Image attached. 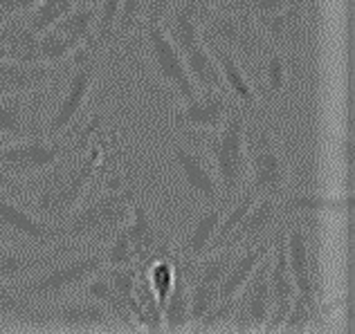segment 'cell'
<instances>
[{
    "mask_svg": "<svg viewBox=\"0 0 355 334\" xmlns=\"http://www.w3.org/2000/svg\"><path fill=\"white\" fill-rule=\"evenodd\" d=\"M279 220H284L279 198L259 196L252 209L245 213V218L241 220V225L232 231L223 249H245L261 243V240L272 236V229L279 227Z\"/></svg>",
    "mask_w": 355,
    "mask_h": 334,
    "instance_id": "obj_15",
    "label": "cell"
},
{
    "mask_svg": "<svg viewBox=\"0 0 355 334\" xmlns=\"http://www.w3.org/2000/svg\"><path fill=\"white\" fill-rule=\"evenodd\" d=\"M250 110L234 106L209 142V160L216 173L223 202H232L248 184V124Z\"/></svg>",
    "mask_w": 355,
    "mask_h": 334,
    "instance_id": "obj_4",
    "label": "cell"
},
{
    "mask_svg": "<svg viewBox=\"0 0 355 334\" xmlns=\"http://www.w3.org/2000/svg\"><path fill=\"white\" fill-rule=\"evenodd\" d=\"M209 52L214 54V59L218 63V70H220V79H223V86L227 88V95L232 99L239 101V106H243L245 110H254L259 104V97L254 92V86L252 81L248 79L245 70L241 68V61L236 54H232L225 48H218V45H207Z\"/></svg>",
    "mask_w": 355,
    "mask_h": 334,
    "instance_id": "obj_20",
    "label": "cell"
},
{
    "mask_svg": "<svg viewBox=\"0 0 355 334\" xmlns=\"http://www.w3.org/2000/svg\"><path fill=\"white\" fill-rule=\"evenodd\" d=\"M171 157L178 166V171H180V178L184 182L187 191H189L202 207L205 204H225L223 202L218 178H216V173H214L211 160H207V155L187 144H175L171 148Z\"/></svg>",
    "mask_w": 355,
    "mask_h": 334,
    "instance_id": "obj_12",
    "label": "cell"
},
{
    "mask_svg": "<svg viewBox=\"0 0 355 334\" xmlns=\"http://www.w3.org/2000/svg\"><path fill=\"white\" fill-rule=\"evenodd\" d=\"M282 216L284 218H291L297 216V213H317V211H329V209H342L347 207L351 209V198L344 200H331V198H324L320 193H284L282 198Z\"/></svg>",
    "mask_w": 355,
    "mask_h": 334,
    "instance_id": "obj_27",
    "label": "cell"
},
{
    "mask_svg": "<svg viewBox=\"0 0 355 334\" xmlns=\"http://www.w3.org/2000/svg\"><path fill=\"white\" fill-rule=\"evenodd\" d=\"M106 157L104 142H88L70 153L54 169L43 173L32 191H25V196H30V209L52 225L63 222L83 202L92 180L104 171Z\"/></svg>",
    "mask_w": 355,
    "mask_h": 334,
    "instance_id": "obj_1",
    "label": "cell"
},
{
    "mask_svg": "<svg viewBox=\"0 0 355 334\" xmlns=\"http://www.w3.org/2000/svg\"><path fill=\"white\" fill-rule=\"evenodd\" d=\"M99 66H101V54H95L88 48L72 54V59H70L72 70L68 74V79H65L61 99L57 101V106H54L48 122H45V128H43L45 137H52V139L63 137L74 126V122H79L83 108H86L88 99L92 95V88H95Z\"/></svg>",
    "mask_w": 355,
    "mask_h": 334,
    "instance_id": "obj_6",
    "label": "cell"
},
{
    "mask_svg": "<svg viewBox=\"0 0 355 334\" xmlns=\"http://www.w3.org/2000/svg\"><path fill=\"white\" fill-rule=\"evenodd\" d=\"M144 36H146V52H148V63H151L153 72L157 74L164 86H169L180 101H189L198 95L189 72L184 68L182 54L178 52L173 41L166 34L162 23L144 21L142 25Z\"/></svg>",
    "mask_w": 355,
    "mask_h": 334,
    "instance_id": "obj_8",
    "label": "cell"
},
{
    "mask_svg": "<svg viewBox=\"0 0 355 334\" xmlns=\"http://www.w3.org/2000/svg\"><path fill=\"white\" fill-rule=\"evenodd\" d=\"M36 308L18 283H0V323L9 319H34Z\"/></svg>",
    "mask_w": 355,
    "mask_h": 334,
    "instance_id": "obj_29",
    "label": "cell"
},
{
    "mask_svg": "<svg viewBox=\"0 0 355 334\" xmlns=\"http://www.w3.org/2000/svg\"><path fill=\"white\" fill-rule=\"evenodd\" d=\"M95 18H97V5L79 3L70 14H65L52 27L63 36V41L70 45V50L74 54L83 48H90L92 32H95Z\"/></svg>",
    "mask_w": 355,
    "mask_h": 334,
    "instance_id": "obj_26",
    "label": "cell"
},
{
    "mask_svg": "<svg viewBox=\"0 0 355 334\" xmlns=\"http://www.w3.org/2000/svg\"><path fill=\"white\" fill-rule=\"evenodd\" d=\"M286 256L288 269H291L297 299H302L311 308H315V278L311 265V249H308V236L302 225H295L286 229Z\"/></svg>",
    "mask_w": 355,
    "mask_h": 334,
    "instance_id": "obj_16",
    "label": "cell"
},
{
    "mask_svg": "<svg viewBox=\"0 0 355 334\" xmlns=\"http://www.w3.org/2000/svg\"><path fill=\"white\" fill-rule=\"evenodd\" d=\"M178 0H146V9H144V21H153V23H164L166 16L171 14L173 5Z\"/></svg>",
    "mask_w": 355,
    "mask_h": 334,
    "instance_id": "obj_34",
    "label": "cell"
},
{
    "mask_svg": "<svg viewBox=\"0 0 355 334\" xmlns=\"http://www.w3.org/2000/svg\"><path fill=\"white\" fill-rule=\"evenodd\" d=\"M144 9H146V0H121L117 27H115V43L128 39L135 30H142Z\"/></svg>",
    "mask_w": 355,
    "mask_h": 334,
    "instance_id": "obj_31",
    "label": "cell"
},
{
    "mask_svg": "<svg viewBox=\"0 0 355 334\" xmlns=\"http://www.w3.org/2000/svg\"><path fill=\"white\" fill-rule=\"evenodd\" d=\"M0 59H7V52H5V45L0 41Z\"/></svg>",
    "mask_w": 355,
    "mask_h": 334,
    "instance_id": "obj_37",
    "label": "cell"
},
{
    "mask_svg": "<svg viewBox=\"0 0 355 334\" xmlns=\"http://www.w3.org/2000/svg\"><path fill=\"white\" fill-rule=\"evenodd\" d=\"M234 106L236 104H232V97L225 90L198 92L193 99L182 101V106L175 108L173 124L184 131L214 133L223 126Z\"/></svg>",
    "mask_w": 355,
    "mask_h": 334,
    "instance_id": "obj_14",
    "label": "cell"
},
{
    "mask_svg": "<svg viewBox=\"0 0 355 334\" xmlns=\"http://www.w3.org/2000/svg\"><path fill=\"white\" fill-rule=\"evenodd\" d=\"M61 247L54 249L52 254H39V252H25V249H16L12 245L0 243V283H18L23 278L32 276L45 267L54 256H57Z\"/></svg>",
    "mask_w": 355,
    "mask_h": 334,
    "instance_id": "obj_25",
    "label": "cell"
},
{
    "mask_svg": "<svg viewBox=\"0 0 355 334\" xmlns=\"http://www.w3.org/2000/svg\"><path fill=\"white\" fill-rule=\"evenodd\" d=\"M180 3H182L184 7H189L191 12H193L196 16H198V21H200V18H202L205 14H207V9L211 7V5H209V0H180Z\"/></svg>",
    "mask_w": 355,
    "mask_h": 334,
    "instance_id": "obj_36",
    "label": "cell"
},
{
    "mask_svg": "<svg viewBox=\"0 0 355 334\" xmlns=\"http://www.w3.org/2000/svg\"><path fill=\"white\" fill-rule=\"evenodd\" d=\"M0 97H3V95H0Z\"/></svg>",
    "mask_w": 355,
    "mask_h": 334,
    "instance_id": "obj_39",
    "label": "cell"
},
{
    "mask_svg": "<svg viewBox=\"0 0 355 334\" xmlns=\"http://www.w3.org/2000/svg\"><path fill=\"white\" fill-rule=\"evenodd\" d=\"M41 0H0V25L12 21V18L30 14Z\"/></svg>",
    "mask_w": 355,
    "mask_h": 334,
    "instance_id": "obj_33",
    "label": "cell"
},
{
    "mask_svg": "<svg viewBox=\"0 0 355 334\" xmlns=\"http://www.w3.org/2000/svg\"><path fill=\"white\" fill-rule=\"evenodd\" d=\"M261 72H263V86L270 97H282L286 90L288 81V68H286V57L279 48L268 45L263 57L259 59Z\"/></svg>",
    "mask_w": 355,
    "mask_h": 334,
    "instance_id": "obj_28",
    "label": "cell"
},
{
    "mask_svg": "<svg viewBox=\"0 0 355 334\" xmlns=\"http://www.w3.org/2000/svg\"><path fill=\"white\" fill-rule=\"evenodd\" d=\"M43 133L32 122L30 95H3L0 97V146L23 142V139Z\"/></svg>",
    "mask_w": 355,
    "mask_h": 334,
    "instance_id": "obj_18",
    "label": "cell"
},
{
    "mask_svg": "<svg viewBox=\"0 0 355 334\" xmlns=\"http://www.w3.org/2000/svg\"><path fill=\"white\" fill-rule=\"evenodd\" d=\"M0 231L30 247H61L57 225L41 220L30 207L18 204V198L7 193H0Z\"/></svg>",
    "mask_w": 355,
    "mask_h": 334,
    "instance_id": "obj_10",
    "label": "cell"
},
{
    "mask_svg": "<svg viewBox=\"0 0 355 334\" xmlns=\"http://www.w3.org/2000/svg\"><path fill=\"white\" fill-rule=\"evenodd\" d=\"M0 193H7V196H12V198L25 196V184L9 175V171L3 164V157H0Z\"/></svg>",
    "mask_w": 355,
    "mask_h": 334,
    "instance_id": "obj_35",
    "label": "cell"
},
{
    "mask_svg": "<svg viewBox=\"0 0 355 334\" xmlns=\"http://www.w3.org/2000/svg\"><path fill=\"white\" fill-rule=\"evenodd\" d=\"M180 54H182L184 68H187V72H189L196 90L198 92L223 90L218 63H216V59H214V54L209 52V48L205 45L202 39L196 41L193 45H189V48H184Z\"/></svg>",
    "mask_w": 355,
    "mask_h": 334,
    "instance_id": "obj_23",
    "label": "cell"
},
{
    "mask_svg": "<svg viewBox=\"0 0 355 334\" xmlns=\"http://www.w3.org/2000/svg\"><path fill=\"white\" fill-rule=\"evenodd\" d=\"M77 5L79 0H41L30 14H25V21L36 34H41L57 21H61L65 14H70Z\"/></svg>",
    "mask_w": 355,
    "mask_h": 334,
    "instance_id": "obj_30",
    "label": "cell"
},
{
    "mask_svg": "<svg viewBox=\"0 0 355 334\" xmlns=\"http://www.w3.org/2000/svg\"><path fill=\"white\" fill-rule=\"evenodd\" d=\"M34 319L50 323L57 330L68 332H88V330H113L115 317L99 301H92L88 296L77 294V299H63L59 303L36 308Z\"/></svg>",
    "mask_w": 355,
    "mask_h": 334,
    "instance_id": "obj_9",
    "label": "cell"
},
{
    "mask_svg": "<svg viewBox=\"0 0 355 334\" xmlns=\"http://www.w3.org/2000/svg\"><path fill=\"white\" fill-rule=\"evenodd\" d=\"M63 68L52 66H25L0 59V95H34L41 88H48L57 81Z\"/></svg>",
    "mask_w": 355,
    "mask_h": 334,
    "instance_id": "obj_17",
    "label": "cell"
},
{
    "mask_svg": "<svg viewBox=\"0 0 355 334\" xmlns=\"http://www.w3.org/2000/svg\"><path fill=\"white\" fill-rule=\"evenodd\" d=\"M275 243V234L261 240V243L245 247V249H239L236 256L232 258V263L227 267V274L223 278L220 283V292H218V299H232V296H239V292L243 290V285L250 281V276L254 274L257 265L261 263L270 249H272Z\"/></svg>",
    "mask_w": 355,
    "mask_h": 334,
    "instance_id": "obj_21",
    "label": "cell"
},
{
    "mask_svg": "<svg viewBox=\"0 0 355 334\" xmlns=\"http://www.w3.org/2000/svg\"><path fill=\"white\" fill-rule=\"evenodd\" d=\"M79 3H83V5H97V0H79Z\"/></svg>",
    "mask_w": 355,
    "mask_h": 334,
    "instance_id": "obj_38",
    "label": "cell"
},
{
    "mask_svg": "<svg viewBox=\"0 0 355 334\" xmlns=\"http://www.w3.org/2000/svg\"><path fill=\"white\" fill-rule=\"evenodd\" d=\"M291 184V169L270 128L248 124V184L257 196L282 198Z\"/></svg>",
    "mask_w": 355,
    "mask_h": 334,
    "instance_id": "obj_7",
    "label": "cell"
},
{
    "mask_svg": "<svg viewBox=\"0 0 355 334\" xmlns=\"http://www.w3.org/2000/svg\"><path fill=\"white\" fill-rule=\"evenodd\" d=\"M142 196L137 184H128L115 178L106 191L83 202L68 218L59 222V243L65 249L72 247H106L121 227H126L133 213L135 200Z\"/></svg>",
    "mask_w": 355,
    "mask_h": 334,
    "instance_id": "obj_2",
    "label": "cell"
},
{
    "mask_svg": "<svg viewBox=\"0 0 355 334\" xmlns=\"http://www.w3.org/2000/svg\"><path fill=\"white\" fill-rule=\"evenodd\" d=\"M104 267V247H79L77 254H72V249L61 247L48 265L18 281V285L34 308H45V305L79 294L81 287Z\"/></svg>",
    "mask_w": 355,
    "mask_h": 334,
    "instance_id": "obj_3",
    "label": "cell"
},
{
    "mask_svg": "<svg viewBox=\"0 0 355 334\" xmlns=\"http://www.w3.org/2000/svg\"><path fill=\"white\" fill-rule=\"evenodd\" d=\"M200 36L205 45H218L250 63H259L268 50V41L259 32L254 18L239 3L209 7L200 18Z\"/></svg>",
    "mask_w": 355,
    "mask_h": 334,
    "instance_id": "obj_5",
    "label": "cell"
},
{
    "mask_svg": "<svg viewBox=\"0 0 355 334\" xmlns=\"http://www.w3.org/2000/svg\"><path fill=\"white\" fill-rule=\"evenodd\" d=\"M270 252L261 258L254 274L250 276V281L239 292L236 312L234 319H232L234 330L239 332L263 330L270 317V305H272V296H270V263H272L270 261Z\"/></svg>",
    "mask_w": 355,
    "mask_h": 334,
    "instance_id": "obj_11",
    "label": "cell"
},
{
    "mask_svg": "<svg viewBox=\"0 0 355 334\" xmlns=\"http://www.w3.org/2000/svg\"><path fill=\"white\" fill-rule=\"evenodd\" d=\"M223 211H225V204H205L187 231L182 247L175 249L178 256L184 261H200L202 256H207L211 252V243L220 225Z\"/></svg>",
    "mask_w": 355,
    "mask_h": 334,
    "instance_id": "obj_19",
    "label": "cell"
},
{
    "mask_svg": "<svg viewBox=\"0 0 355 334\" xmlns=\"http://www.w3.org/2000/svg\"><path fill=\"white\" fill-rule=\"evenodd\" d=\"M272 252H270V296H272V305H270V317L266 321V332L282 330L284 321L291 312V305L297 296L291 269H288V256H286V227H277Z\"/></svg>",
    "mask_w": 355,
    "mask_h": 334,
    "instance_id": "obj_13",
    "label": "cell"
},
{
    "mask_svg": "<svg viewBox=\"0 0 355 334\" xmlns=\"http://www.w3.org/2000/svg\"><path fill=\"white\" fill-rule=\"evenodd\" d=\"M173 261H175V278L173 285L166 299L162 303V326L166 332H182L191 326V317H189V283H187V276L182 272L180 258L173 252Z\"/></svg>",
    "mask_w": 355,
    "mask_h": 334,
    "instance_id": "obj_24",
    "label": "cell"
},
{
    "mask_svg": "<svg viewBox=\"0 0 355 334\" xmlns=\"http://www.w3.org/2000/svg\"><path fill=\"white\" fill-rule=\"evenodd\" d=\"M0 41L5 45L7 61L39 66V34L27 25L25 16L12 18L0 25Z\"/></svg>",
    "mask_w": 355,
    "mask_h": 334,
    "instance_id": "obj_22",
    "label": "cell"
},
{
    "mask_svg": "<svg viewBox=\"0 0 355 334\" xmlns=\"http://www.w3.org/2000/svg\"><path fill=\"white\" fill-rule=\"evenodd\" d=\"M313 314H315V308H311L308 303H304L302 299H297V296H295V301L291 305V312H288L282 330H286V332H304L308 328V321L313 319Z\"/></svg>",
    "mask_w": 355,
    "mask_h": 334,
    "instance_id": "obj_32",
    "label": "cell"
}]
</instances>
